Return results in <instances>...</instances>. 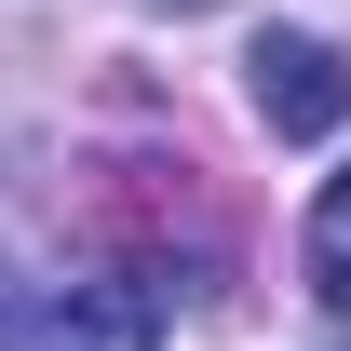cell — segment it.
<instances>
[{
    "mask_svg": "<svg viewBox=\"0 0 351 351\" xmlns=\"http://www.w3.org/2000/svg\"><path fill=\"white\" fill-rule=\"evenodd\" d=\"M27 338H41V311H27V270L0 257V351H27Z\"/></svg>",
    "mask_w": 351,
    "mask_h": 351,
    "instance_id": "obj_5",
    "label": "cell"
},
{
    "mask_svg": "<svg viewBox=\"0 0 351 351\" xmlns=\"http://www.w3.org/2000/svg\"><path fill=\"white\" fill-rule=\"evenodd\" d=\"M135 14H217V0H135Z\"/></svg>",
    "mask_w": 351,
    "mask_h": 351,
    "instance_id": "obj_6",
    "label": "cell"
},
{
    "mask_svg": "<svg viewBox=\"0 0 351 351\" xmlns=\"http://www.w3.org/2000/svg\"><path fill=\"white\" fill-rule=\"evenodd\" d=\"M298 257H311V298L351 324V162L324 176V203H311V230H298Z\"/></svg>",
    "mask_w": 351,
    "mask_h": 351,
    "instance_id": "obj_4",
    "label": "cell"
},
{
    "mask_svg": "<svg viewBox=\"0 0 351 351\" xmlns=\"http://www.w3.org/2000/svg\"><path fill=\"white\" fill-rule=\"evenodd\" d=\"M243 95H257V122L284 135V149H311V135H338V122H351V54H338V41H311V27H257Z\"/></svg>",
    "mask_w": 351,
    "mask_h": 351,
    "instance_id": "obj_2",
    "label": "cell"
},
{
    "mask_svg": "<svg viewBox=\"0 0 351 351\" xmlns=\"http://www.w3.org/2000/svg\"><path fill=\"white\" fill-rule=\"evenodd\" d=\"M82 217L108 230V243H135L149 257V284H176L189 270V298L230 270V203H217V176L189 162V149H108L82 189Z\"/></svg>",
    "mask_w": 351,
    "mask_h": 351,
    "instance_id": "obj_1",
    "label": "cell"
},
{
    "mask_svg": "<svg viewBox=\"0 0 351 351\" xmlns=\"http://www.w3.org/2000/svg\"><path fill=\"white\" fill-rule=\"evenodd\" d=\"M27 351H162V284H149V270L68 284V298H41V338Z\"/></svg>",
    "mask_w": 351,
    "mask_h": 351,
    "instance_id": "obj_3",
    "label": "cell"
}]
</instances>
